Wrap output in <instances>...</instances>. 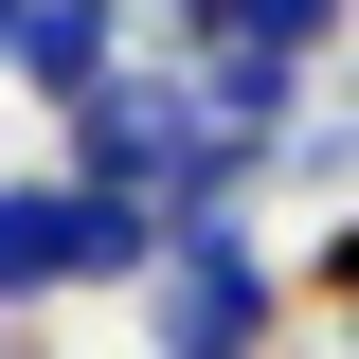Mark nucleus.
Listing matches in <instances>:
<instances>
[{"instance_id":"f257e3e1","label":"nucleus","mask_w":359,"mask_h":359,"mask_svg":"<svg viewBox=\"0 0 359 359\" xmlns=\"http://www.w3.org/2000/svg\"><path fill=\"white\" fill-rule=\"evenodd\" d=\"M126 323H144V359H287V252L252 216H198L126 287Z\"/></svg>"},{"instance_id":"f03ea898","label":"nucleus","mask_w":359,"mask_h":359,"mask_svg":"<svg viewBox=\"0 0 359 359\" xmlns=\"http://www.w3.org/2000/svg\"><path fill=\"white\" fill-rule=\"evenodd\" d=\"M108 72H126V0H36V36H18V108H54V126H72Z\"/></svg>"},{"instance_id":"7ed1b4c3","label":"nucleus","mask_w":359,"mask_h":359,"mask_svg":"<svg viewBox=\"0 0 359 359\" xmlns=\"http://www.w3.org/2000/svg\"><path fill=\"white\" fill-rule=\"evenodd\" d=\"M233 36H269V54H306V72H323V54L359 36V0H233Z\"/></svg>"},{"instance_id":"20e7f679","label":"nucleus","mask_w":359,"mask_h":359,"mask_svg":"<svg viewBox=\"0 0 359 359\" xmlns=\"http://www.w3.org/2000/svg\"><path fill=\"white\" fill-rule=\"evenodd\" d=\"M306 162L359 180V54H323V90H306Z\"/></svg>"},{"instance_id":"39448f33","label":"nucleus","mask_w":359,"mask_h":359,"mask_svg":"<svg viewBox=\"0 0 359 359\" xmlns=\"http://www.w3.org/2000/svg\"><path fill=\"white\" fill-rule=\"evenodd\" d=\"M306 287H323V306L359 323V216H341V233H323V252H306Z\"/></svg>"},{"instance_id":"423d86ee","label":"nucleus","mask_w":359,"mask_h":359,"mask_svg":"<svg viewBox=\"0 0 359 359\" xmlns=\"http://www.w3.org/2000/svg\"><path fill=\"white\" fill-rule=\"evenodd\" d=\"M18 36H36V0H0V90H18Z\"/></svg>"},{"instance_id":"0eeeda50","label":"nucleus","mask_w":359,"mask_h":359,"mask_svg":"<svg viewBox=\"0 0 359 359\" xmlns=\"http://www.w3.org/2000/svg\"><path fill=\"white\" fill-rule=\"evenodd\" d=\"M0 341H18V306H0Z\"/></svg>"}]
</instances>
